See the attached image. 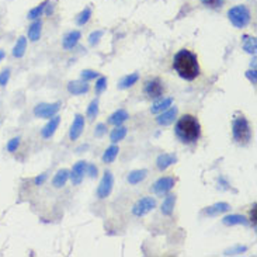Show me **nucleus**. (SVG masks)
<instances>
[{"label":"nucleus","mask_w":257,"mask_h":257,"mask_svg":"<svg viewBox=\"0 0 257 257\" xmlns=\"http://www.w3.org/2000/svg\"><path fill=\"white\" fill-rule=\"evenodd\" d=\"M173 69L187 82H191L200 76V63L194 52L180 50L173 58Z\"/></svg>","instance_id":"f257e3e1"},{"label":"nucleus","mask_w":257,"mask_h":257,"mask_svg":"<svg viewBox=\"0 0 257 257\" xmlns=\"http://www.w3.org/2000/svg\"><path fill=\"white\" fill-rule=\"evenodd\" d=\"M176 136L183 144H194L201 136V125L194 115L185 114L177 120L175 127Z\"/></svg>","instance_id":"f03ea898"},{"label":"nucleus","mask_w":257,"mask_h":257,"mask_svg":"<svg viewBox=\"0 0 257 257\" xmlns=\"http://www.w3.org/2000/svg\"><path fill=\"white\" fill-rule=\"evenodd\" d=\"M232 136L237 145L246 146L252 141V128L243 114H236L232 120Z\"/></svg>","instance_id":"7ed1b4c3"},{"label":"nucleus","mask_w":257,"mask_h":257,"mask_svg":"<svg viewBox=\"0 0 257 257\" xmlns=\"http://www.w3.org/2000/svg\"><path fill=\"white\" fill-rule=\"evenodd\" d=\"M228 17H229V21L236 28H245L250 23V11L246 6L239 4V6H235L228 11Z\"/></svg>","instance_id":"20e7f679"},{"label":"nucleus","mask_w":257,"mask_h":257,"mask_svg":"<svg viewBox=\"0 0 257 257\" xmlns=\"http://www.w3.org/2000/svg\"><path fill=\"white\" fill-rule=\"evenodd\" d=\"M156 206H157L156 198H154V197H144V198H141V200H138L135 203L131 211H132V215L141 218V216L148 215L151 211H154Z\"/></svg>","instance_id":"39448f33"},{"label":"nucleus","mask_w":257,"mask_h":257,"mask_svg":"<svg viewBox=\"0 0 257 257\" xmlns=\"http://www.w3.org/2000/svg\"><path fill=\"white\" fill-rule=\"evenodd\" d=\"M62 104L59 102H56V103H40L34 107V111L32 113H34V115L37 118H47V120H50L53 115H56V114L59 113Z\"/></svg>","instance_id":"423d86ee"},{"label":"nucleus","mask_w":257,"mask_h":257,"mask_svg":"<svg viewBox=\"0 0 257 257\" xmlns=\"http://www.w3.org/2000/svg\"><path fill=\"white\" fill-rule=\"evenodd\" d=\"M176 184V179L175 177H172V176H165V177H160V179H157L156 181H154V184L152 185V193H154V196H159V197H163L166 194H169L172 190H173V187Z\"/></svg>","instance_id":"0eeeda50"},{"label":"nucleus","mask_w":257,"mask_h":257,"mask_svg":"<svg viewBox=\"0 0 257 257\" xmlns=\"http://www.w3.org/2000/svg\"><path fill=\"white\" fill-rule=\"evenodd\" d=\"M114 187V176L110 170H105L104 172L103 177L99 183V187L96 190V194L100 200H105L107 197H110L111 191H113Z\"/></svg>","instance_id":"6e6552de"},{"label":"nucleus","mask_w":257,"mask_h":257,"mask_svg":"<svg viewBox=\"0 0 257 257\" xmlns=\"http://www.w3.org/2000/svg\"><path fill=\"white\" fill-rule=\"evenodd\" d=\"M144 92L145 94L149 97V99H152V100H157V99H160L162 96H163V92H165V86H163V83L160 79H151V80H148V82L145 83V87H144Z\"/></svg>","instance_id":"1a4fd4ad"},{"label":"nucleus","mask_w":257,"mask_h":257,"mask_svg":"<svg viewBox=\"0 0 257 257\" xmlns=\"http://www.w3.org/2000/svg\"><path fill=\"white\" fill-rule=\"evenodd\" d=\"M177 114H179V108L172 105V107H169L167 110H165L163 113H160L156 117V123L160 127H169L176 121Z\"/></svg>","instance_id":"9d476101"},{"label":"nucleus","mask_w":257,"mask_h":257,"mask_svg":"<svg viewBox=\"0 0 257 257\" xmlns=\"http://www.w3.org/2000/svg\"><path fill=\"white\" fill-rule=\"evenodd\" d=\"M84 115L82 114H76L73 118V123L71 125V131H69V139L71 141H77L82 135L84 129Z\"/></svg>","instance_id":"9b49d317"},{"label":"nucleus","mask_w":257,"mask_h":257,"mask_svg":"<svg viewBox=\"0 0 257 257\" xmlns=\"http://www.w3.org/2000/svg\"><path fill=\"white\" fill-rule=\"evenodd\" d=\"M86 167H87V162L84 160H79L77 163H75L73 169L71 170V180L73 185H79L82 183L83 177L86 175Z\"/></svg>","instance_id":"f8f14e48"},{"label":"nucleus","mask_w":257,"mask_h":257,"mask_svg":"<svg viewBox=\"0 0 257 257\" xmlns=\"http://www.w3.org/2000/svg\"><path fill=\"white\" fill-rule=\"evenodd\" d=\"M59 124H61V117L56 114V115H53L52 118L48 120V123L45 124V127L41 129V136L44 139H50L53 136V134L56 132V129H58V127H59Z\"/></svg>","instance_id":"ddd939ff"},{"label":"nucleus","mask_w":257,"mask_h":257,"mask_svg":"<svg viewBox=\"0 0 257 257\" xmlns=\"http://www.w3.org/2000/svg\"><path fill=\"white\" fill-rule=\"evenodd\" d=\"M229 211H231V206L228 203H215L212 206H206L203 211V214L206 216H219L227 214Z\"/></svg>","instance_id":"4468645a"},{"label":"nucleus","mask_w":257,"mask_h":257,"mask_svg":"<svg viewBox=\"0 0 257 257\" xmlns=\"http://www.w3.org/2000/svg\"><path fill=\"white\" fill-rule=\"evenodd\" d=\"M80 38H82L80 31L77 30L69 31V32L63 37V40H62V47H63V50H66V51L73 50V48L77 45V42L80 41Z\"/></svg>","instance_id":"2eb2a0df"},{"label":"nucleus","mask_w":257,"mask_h":257,"mask_svg":"<svg viewBox=\"0 0 257 257\" xmlns=\"http://www.w3.org/2000/svg\"><path fill=\"white\" fill-rule=\"evenodd\" d=\"M177 162V156L176 154H162L157 156L156 159V167L160 170V172H165L167 170L170 166H173Z\"/></svg>","instance_id":"dca6fc26"},{"label":"nucleus","mask_w":257,"mask_h":257,"mask_svg":"<svg viewBox=\"0 0 257 257\" xmlns=\"http://www.w3.org/2000/svg\"><path fill=\"white\" fill-rule=\"evenodd\" d=\"M222 224L225 227H236V225H243L246 227L249 224L247 218L245 215H240V214H229L222 218Z\"/></svg>","instance_id":"f3484780"},{"label":"nucleus","mask_w":257,"mask_h":257,"mask_svg":"<svg viewBox=\"0 0 257 257\" xmlns=\"http://www.w3.org/2000/svg\"><path fill=\"white\" fill-rule=\"evenodd\" d=\"M90 90V86L84 80H75V82L68 83V92L73 96H82Z\"/></svg>","instance_id":"a211bd4d"},{"label":"nucleus","mask_w":257,"mask_h":257,"mask_svg":"<svg viewBox=\"0 0 257 257\" xmlns=\"http://www.w3.org/2000/svg\"><path fill=\"white\" fill-rule=\"evenodd\" d=\"M173 105V99L172 97H160V99H157L154 104H152V107H151V113L152 114H160L163 113L165 110H167L169 107H172Z\"/></svg>","instance_id":"6ab92c4d"},{"label":"nucleus","mask_w":257,"mask_h":257,"mask_svg":"<svg viewBox=\"0 0 257 257\" xmlns=\"http://www.w3.org/2000/svg\"><path fill=\"white\" fill-rule=\"evenodd\" d=\"M69 179H71V172H69L68 169H61V170L56 172V175L53 176V179H52V185H53L55 188H62V187L66 185Z\"/></svg>","instance_id":"aec40b11"},{"label":"nucleus","mask_w":257,"mask_h":257,"mask_svg":"<svg viewBox=\"0 0 257 257\" xmlns=\"http://www.w3.org/2000/svg\"><path fill=\"white\" fill-rule=\"evenodd\" d=\"M128 118H129L128 111L124 110V108H120V110H117L115 113H113L108 117V124L114 125V127H118V125H123Z\"/></svg>","instance_id":"412c9836"},{"label":"nucleus","mask_w":257,"mask_h":257,"mask_svg":"<svg viewBox=\"0 0 257 257\" xmlns=\"http://www.w3.org/2000/svg\"><path fill=\"white\" fill-rule=\"evenodd\" d=\"M176 196L175 194H166L165 200H163V203H162V214L165 216H172L173 214V211H175V206H176Z\"/></svg>","instance_id":"4be33fe9"},{"label":"nucleus","mask_w":257,"mask_h":257,"mask_svg":"<svg viewBox=\"0 0 257 257\" xmlns=\"http://www.w3.org/2000/svg\"><path fill=\"white\" fill-rule=\"evenodd\" d=\"M148 177V170L146 169H138V170H132L128 177H127V181L131 185H136L139 183H142L145 179Z\"/></svg>","instance_id":"5701e85b"},{"label":"nucleus","mask_w":257,"mask_h":257,"mask_svg":"<svg viewBox=\"0 0 257 257\" xmlns=\"http://www.w3.org/2000/svg\"><path fill=\"white\" fill-rule=\"evenodd\" d=\"M41 28H42V23L41 20H35L30 27H28V31H27V35H28V40L32 42H37L40 38H41Z\"/></svg>","instance_id":"b1692460"},{"label":"nucleus","mask_w":257,"mask_h":257,"mask_svg":"<svg viewBox=\"0 0 257 257\" xmlns=\"http://www.w3.org/2000/svg\"><path fill=\"white\" fill-rule=\"evenodd\" d=\"M138 80H139V75H138V73H129V75L124 76L123 79L118 82V89H120V90H127V89H129V87H132L134 84H136Z\"/></svg>","instance_id":"393cba45"},{"label":"nucleus","mask_w":257,"mask_h":257,"mask_svg":"<svg viewBox=\"0 0 257 257\" xmlns=\"http://www.w3.org/2000/svg\"><path fill=\"white\" fill-rule=\"evenodd\" d=\"M242 47L243 50L250 53V55H256L257 51V40L256 37H250V35H243V40H242Z\"/></svg>","instance_id":"a878e982"},{"label":"nucleus","mask_w":257,"mask_h":257,"mask_svg":"<svg viewBox=\"0 0 257 257\" xmlns=\"http://www.w3.org/2000/svg\"><path fill=\"white\" fill-rule=\"evenodd\" d=\"M120 154V148L115 144H113L111 146H108L105 151H104L103 156H102V160L103 163H113L114 160L117 159V156Z\"/></svg>","instance_id":"bb28decb"},{"label":"nucleus","mask_w":257,"mask_h":257,"mask_svg":"<svg viewBox=\"0 0 257 257\" xmlns=\"http://www.w3.org/2000/svg\"><path fill=\"white\" fill-rule=\"evenodd\" d=\"M127 134H128V128L124 127V125H118V127H115L113 131H111V134H110V141H111L113 144H118V142H121L124 138L127 136Z\"/></svg>","instance_id":"cd10ccee"},{"label":"nucleus","mask_w":257,"mask_h":257,"mask_svg":"<svg viewBox=\"0 0 257 257\" xmlns=\"http://www.w3.org/2000/svg\"><path fill=\"white\" fill-rule=\"evenodd\" d=\"M26 50H27V38L26 37H20L17 42H16V45H14V48H13V56L14 58H23L24 56V53H26Z\"/></svg>","instance_id":"c85d7f7f"},{"label":"nucleus","mask_w":257,"mask_h":257,"mask_svg":"<svg viewBox=\"0 0 257 257\" xmlns=\"http://www.w3.org/2000/svg\"><path fill=\"white\" fill-rule=\"evenodd\" d=\"M48 4H50V1L45 0V1H42L41 4H38L37 7L31 9V10L28 11V19H30V20H38V19L42 16V13H44L45 7H47Z\"/></svg>","instance_id":"c756f323"},{"label":"nucleus","mask_w":257,"mask_h":257,"mask_svg":"<svg viewBox=\"0 0 257 257\" xmlns=\"http://www.w3.org/2000/svg\"><path fill=\"white\" fill-rule=\"evenodd\" d=\"M86 115L89 118V121H94L99 115V99H94L90 102L87 110H86Z\"/></svg>","instance_id":"7c9ffc66"},{"label":"nucleus","mask_w":257,"mask_h":257,"mask_svg":"<svg viewBox=\"0 0 257 257\" xmlns=\"http://www.w3.org/2000/svg\"><path fill=\"white\" fill-rule=\"evenodd\" d=\"M90 17H92V9H90V7H86V9L82 10V13L76 17V24L82 27L84 24H87V21L90 20Z\"/></svg>","instance_id":"2f4dec72"},{"label":"nucleus","mask_w":257,"mask_h":257,"mask_svg":"<svg viewBox=\"0 0 257 257\" xmlns=\"http://www.w3.org/2000/svg\"><path fill=\"white\" fill-rule=\"evenodd\" d=\"M247 252V246H235L231 247L225 250V256H240V255H245Z\"/></svg>","instance_id":"473e14b6"},{"label":"nucleus","mask_w":257,"mask_h":257,"mask_svg":"<svg viewBox=\"0 0 257 257\" xmlns=\"http://www.w3.org/2000/svg\"><path fill=\"white\" fill-rule=\"evenodd\" d=\"M107 89V77L104 76H99L96 80V86H94V92L96 94H102Z\"/></svg>","instance_id":"72a5a7b5"},{"label":"nucleus","mask_w":257,"mask_h":257,"mask_svg":"<svg viewBox=\"0 0 257 257\" xmlns=\"http://www.w3.org/2000/svg\"><path fill=\"white\" fill-rule=\"evenodd\" d=\"M97 77H99V72L92 71V69H86V71H82V73H80V79L84 80V82H90V80H94Z\"/></svg>","instance_id":"f704fd0d"},{"label":"nucleus","mask_w":257,"mask_h":257,"mask_svg":"<svg viewBox=\"0 0 257 257\" xmlns=\"http://www.w3.org/2000/svg\"><path fill=\"white\" fill-rule=\"evenodd\" d=\"M201 3H203L206 7L214 9V10L222 9V6H224V0H201Z\"/></svg>","instance_id":"c9c22d12"},{"label":"nucleus","mask_w":257,"mask_h":257,"mask_svg":"<svg viewBox=\"0 0 257 257\" xmlns=\"http://www.w3.org/2000/svg\"><path fill=\"white\" fill-rule=\"evenodd\" d=\"M104 35V31L102 30H97V31H93L92 34L89 35V44L94 47L96 44H99V41L102 40V37Z\"/></svg>","instance_id":"e433bc0d"},{"label":"nucleus","mask_w":257,"mask_h":257,"mask_svg":"<svg viewBox=\"0 0 257 257\" xmlns=\"http://www.w3.org/2000/svg\"><path fill=\"white\" fill-rule=\"evenodd\" d=\"M19 146H20V138L17 136V138H13L10 139L7 145H6V148H7V152H10V154H14L17 149H19Z\"/></svg>","instance_id":"4c0bfd02"},{"label":"nucleus","mask_w":257,"mask_h":257,"mask_svg":"<svg viewBox=\"0 0 257 257\" xmlns=\"http://www.w3.org/2000/svg\"><path fill=\"white\" fill-rule=\"evenodd\" d=\"M105 134H107V125L103 123L97 124L96 125V129H94V136L96 138H103Z\"/></svg>","instance_id":"58836bf2"},{"label":"nucleus","mask_w":257,"mask_h":257,"mask_svg":"<svg viewBox=\"0 0 257 257\" xmlns=\"http://www.w3.org/2000/svg\"><path fill=\"white\" fill-rule=\"evenodd\" d=\"M9 80H10V69L1 71V73H0V86L4 87L9 83Z\"/></svg>","instance_id":"ea45409f"},{"label":"nucleus","mask_w":257,"mask_h":257,"mask_svg":"<svg viewBox=\"0 0 257 257\" xmlns=\"http://www.w3.org/2000/svg\"><path fill=\"white\" fill-rule=\"evenodd\" d=\"M86 175H89V177H92V179H96V177L99 176V169H97V166L93 165V163H87Z\"/></svg>","instance_id":"a19ab883"},{"label":"nucleus","mask_w":257,"mask_h":257,"mask_svg":"<svg viewBox=\"0 0 257 257\" xmlns=\"http://www.w3.org/2000/svg\"><path fill=\"white\" fill-rule=\"evenodd\" d=\"M246 77L250 80V83L255 86L257 83V72L256 69H250V71H247L246 72Z\"/></svg>","instance_id":"79ce46f5"},{"label":"nucleus","mask_w":257,"mask_h":257,"mask_svg":"<svg viewBox=\"0 0 257 257\" xmlns=\"http://www.w3.org/2000/svg\"><path fill=\"white\" fill-rule=\"evenodd\" d=\"M47 179H48V175H47V173H42V175L37 176V177L34 179V184L42 185L45 181H47Z\"/></svg>","instance_id":"37998d69"},{"label":"nucleus","mask_w":257,"mask_h":257,"mask_svg":"<svg viewBox=\"0 0 257 257\" xmlns=\"http://www.w3.org/2000/svg\"><path fill=\"white\" fill-rule=\"evenodd\" d=\"M253 209L250 211V221H252V224H253V228L256 229V218H257V206L255 204V206H252Z\"/></svg>","instance_id":"c03bdc74"},{"label":"nucleus","mask_w":257,"mask_h":257,"mask_svg":"<svg viewBox=\"0 0 257 257\" xmlns=\"http://www.w3.org/2000/svg\"><path fill=\"white\" fill-rule=\"evenodd\" d=\"M4 58H6V52L3 51V50H0V62L3 61Z\"/></svg>","instance_id":"a18cd8bd"}]
</instances>
